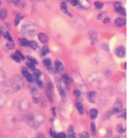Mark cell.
Wrapping results in <instances>:
<instances>
[{
  "mask_svg": "<svg viewBox=\"0 0 128 138\" xmlns=\"http://www.w3.org/2000/svg\"><path fill=\"white\" fill-rule=\"evenodd\" d=\"M24 82L18 76H14L9 81V84L5 87L6 93H10L19 91L23 87Z\"/></svg>",
  "mask_w": 128,
  "mask_h": 138,
  "instance_id": "1",
  "label": "cell"
},
{
  "mask_svg": "<svg viewBox=\"0 0 128 138\" xmlns=\"http://www.w3.org/2000/svg\"><path fill=\"white\" fill-rule=\"evenodd\" d=\"M37 31L36 27L35 24L31 23H26L23 26L21 31L24 35L28 37L35 36Z\"/></svg>",
  "mask_w": 128,
  "mask_h": 138,
  "instance_id": "2",
  "label": "cell"
},
{
  "mask_svg": "<svg viewBox=\"0 0 128 138\" xmlns=\"http://www.w3.org/2000/svg\"><path fill=\"white\" fill-rule=\"evenodd\" d=\"M46 94L48 98L50 101L52 102L54 100V90H53V86L52 84L51 83H49L47 87L46 88Z\"/></svg>",
  "mask_w": 128,
  "mask_h": 138,
  "instance_id": "3",
  "label": "cell"
},
{
  "mask_svg": "<svg viewBox=\"0 0 128 138\" xmlns=\"http://www.w3.org/2000/svg\"><path fill=\"white\" fill-rule=\"evenodd\" d=\"M114 8L115 11L118 14L122 16H125L126 15L125 8L121 5V3L119 2H116L114 3Z\"/></svg>",
  "mask_w": 128,
  "mask_h": 138,
  "instance_id": "4",
  "label": "cell"
},
{
  "mask_svg": "<svg viewBox=\"0 0 128 138\" xmlns=\"http://www.w3.org/2000/svg\"><path fill=\"white\" fill-rule=\"evenodd\" d=\"M114 53L119 58H123L126 54V50L123 46H119L115 49Z\"/></svg>",
  "mask_w": 128,
  "mask_h": 138,
  "instance_id": "5",
  "label": "cell"
},
{
  "mask_svg": "<svg viewBox=\"0 0 128 138\" xmlns=\"http://www.w3.org/2000/svg\"><path fill=\"white\" fill-rule=\"evenodd\" d=\"M122 104L121 102H117L114 104L112 109V114H117L121 112L122 109Z\"/></svg>",
  "mask_w": 128,
  "mask_h": 138,
  "instance_id": "6",
  "label": "cell"
},
{
  "mask_svg": "<svg viewBox=\"0 0 128 138\" xmlns=\"http://www.w3.org/2000/svg\"><path fill=\"white\" fill-rule=\"evenodd\" d=\"M114 23L117 27H121L125 25L126 23V20L125 19L122 18V17H118V18H117L115 20Z\"/></svg>",
  "mask_w": 128,
  "mask_h": 138,
  "instance_id": "7",
  "label": "cell"
},
{
  "mask_svg": "<svg viewBox=\"0 0 128 138\" xmlns=\"http://www.w3.org/2000/svg\"><path fill=\"white\" fill-rule=\"evenodd\" d=\"M38 39L43 44H46L48 42L49 38L48 36L44 33H40L38 34Z\"/></svg>",
  "mask_w": 128,
  "mask_h": 138,
  "instance_id": "8",
  "label": "cell"
},
{
  "mask_svg": "<svg viewBox=\"0 0 128 138\" xmlns=\"http://www.w3.org/2000/svg\"><path fill=\"white\" fill-rule=\"evenodd\" d=\"M60 8H61V10L64 13V14L67 15L68 16H72V14L68 10V8H67V5L66 4L65 2H63L61 3Z\"/></svg>",
  "mask_w": 128,
  "mask_h": 138,
  "instance_id": "9",
  "label": "cell"
},
{
  "mask_svg": "<svg viewBox=\"0 0 128 138\" xmlns=\"http://www.w3.org/2000/svg\"><path fill=\"white\" fill-rule=\"evenodd\" d=\"M97 96V93L95 92H91L88 93V98L89 101L91 103H94L95 102V99Z\"/></svg>",
  "mask_w": 128,
  "mask_h": 138,
  "instance_id": "10",
  "label": "cell"
},
{
  "mask_svg": "<svg viewBox=\"0 0 128 138\" xmlns=\"http://www.w3.org/2000/svg\"><path fill=\"white\" fill-rule=\"evenodd\" d=\"M55 70L57 72H61L63 69V65L61 61L57 60L55 61Z\"/></svg>",
  "mask_w": 128,
  "mask_h": 138,
  "instance_id": "11",
  "label": "cell"
},
{
  "mask_svg": "<svg viewBox=\"0 0 128 138\" xmlns=\"http://www.w3.org/2000/svg\"><path fill=\"white\" fill-rule=\"evenodd\" d=\"M75 106L77 109H78L79 113L81 115L84 114V107L82 104V103L80 101H77L75 103Z\"/></svg>",
  "mask_w": 128,
  "mask_h": 138,
  "instance_id": "12",
  "label": "cell"
},
{
  "mask_svg": "<svg viewBox=\"0 0 128 138\" xmlns=\"http://www.w3.org/2000/svg\"><path fill=\"white\" fill-rule=\"evenodd\" d=\"M98 115V110L95 108L91 109L90 111L89 115L90 118L92 120H94L96 118Z\"/></svg>",
  "mask_w": 128,
  "mask_h": 138,
  "instance_id": "13",
  "label": "cell"
},
{
  "mask_svg": "<svg viewBox=\"0 0 128 138\" xmlns=\"http://www.w3.org/2000/svg\"><path fill=\"white\" fill-rule=\"evenodd\" d=\"M80 6L84 8H89L90 7V4L87 0H79Z\"/></svg>",
  "mask_w": 128,
  "mask_h": 138,
  "instance_id": "14",
  "label": "cell"
},
{
  "mask_svg": "<svg viewBox=\"0 0 128 138\" xmlns=\"http://www.w3.org/2000/svg\"><path fill=\"white\" fill-rule=\"evenodd\" d=\"M19 42L20 45L22 47H26L29 46V41L25 38H20L19 40Z\"/></svg>",
  "mask_w": 128,
  "mask_h": 138,
  "instance_id": "15",
  "label": "cell"
},
{
  "mask_svg": "<svg viewBox=\"0 0 128 138\" xmlns=\"http://www.w3.org/2000/svg\"><path fill=\"white\" fill-rule=\"evenodd\" d=\"M6 79L5 73L2 68H0V85L2 84Z\"/></svg>",
  "mask_w": 128,
  "mask_h": 138,
  "instance_id": "16",
  "label": "cell"
},
{
  "mask_svg": "<svg viewBox=\"0 0 128 138\" xmlns=\"http://www.w3.org/2000/svg\"><path fill=\"white\" fill-rule=\"evenodd\" d=\"M7 11L5 9H0V19L2 20L6 19L7 16Z\"/></svg>",
  "mask_w": 128,
  "mask_h": 138,
  "instance_id": "17",
  "label": "cell"
},
{
  "mask_svg": "<svg viewBox=\"0 0 128 138\" xmlns=\"http://www.w3.org/2000/svg\"><path fill=\"white\" fill-rule=\"evenodd\" d=\"M49 53V48L47 46H44L41 50V54L42 56H45Z\"/></svg>",
  "mask_w": 128,
  "mask_h": 138,
  "instance_id": "18",
  "label": "cell"
},
{
  "mask_svg": "<svg viewBox=\"0 0 128 138\" xmlns=\"http://www.w3.org/2000/svg\"><path fill=\"white\" fill-rule=\"evenodd\" d=\"M23 16L21 14H18V15H17L16 16V18L15 19V20H14L15 25L16 26L18 25L21 22V21L23 19Z\"/></svg>",
  "mask_w": 128,
  "mask_h": 138,
  "instance_id": "19",
  "label": "cell"
},
{
  "mask_svg": "<svg viewBox=\"0 0 128 138\" xmlns=\"http://www.w3.org/2000/svg\"><path fill=\"white\" fill-rule=\"evenodd\" d=\"M43 63L44 66L47 68L48 69L50 68L51 67V60L49 59H45L43 60Z\"/></svg>",
  "mask_w": 128,
  "mask_h": 138,
  "instance_id": "20",
  "label": "cell"
},
{
  "mask_svg": "<svg viewBox=\"0 0 128 138\" xmlns=\"http://www.w3.org/2000/svg\"><path fill=\"white\" fill-rule=\"evenodd\" d=\"M29 46L33 50H36L37 49L38 47V43L35 41H32L29 42Z\"/></svg>",
  "mask_w": 128,
  "mask_h": 138,
  "instance_id": "21",
  "label": "cell"
},
{
  "mask_svg": "<svg viewBox=\"0 0 128 138\" xmlns=\"http://www.w3.org/2000/svg\"><path fill=\"white\" fill-rule=\"evenodd\" d=\"M62 79L63 80V81L64 82V83H65L66 85H69L70 83V77H68L67 75H63L62 76Z\"/></svg>",
  "mask_w": 128,
  "mask_h": 138,
  "instance_id": "22",
  "label": "cell"
},
{
  "mask_svg": "<svg viewBox=\"0 0 128 138\" xmlns=\"http://www.w3.org/2000/svg\"><path fill=\"white\" fill-rule=\"evenodd\" d=\"M94 5L95 7H96V9H101L104 7V4L99 2V1H96L94 3Z\"/></svg>",
  "mask_w": 128,
  "mask_h": 138,
  "instance_id": "23",
  "label": "cell"
},
{
  "mask_svg": "<svg viewBox=\"0 0 128 138\" xmlns=\"http://www.w3.org/2000/svg\"><path fill=\"white\" fill-rule=\"evenodd\" d=\"M60 95L62 97V99L63 101H66V98H67V96H66V93L65 90H64L63 88H60Z\"/></svg>",
  "mask_w": 128,
  "mask_h": 138,
  "instance_id": "24",
  "label": "cell"
},
{
  "mask_svg": "<svg viewBox=\"0 0 128 138\" xmlns=\"http://www.w3.org/2000/svg\"><path fill=\"white\" fill-rule=\"evenodd\" d=\"M22 74L25 77H26L28 76H29L30 74V73L29 72L28 70V69L25 67H23L22 68Z\"/></svg>",
  "mask_w": 128,
  "mask_h": 138,
  "instance_id": "25",
  "label": "cell"
},
{
  "mask_svg": "<svg viewBox=\"0 0 128 138\" xmlns=\"http://www.w3.org/2000/svg\"><path fill=\"white\" fill-rule=\"evenodd\" d=\"M27 59L29 60V61L30 62H31V63H33L34 64H38V62L37 60L35 59L34 58H33L32 57H31V56H29V55H28L27 57Z\"/></svg>",
  "mask_w": 128,
  "mask_h": 138,
  "instance_id": "26",
  "label": "cell"
},
{
  "mask_svg": "<svg viewBox=\"0 0 128 138\" xmlns=\"http://www.w3.org/2000/svg\"><path fill=\"white\" fill-rule=\"evenodd\" d=\"M6 103V100L5 98H4L3 96L0 95V108H2L4 107Z\"/></svg>",
  "mask_w": 128,
  "mask_h": 138,
  "instance_id": "27",
  "label": "cell"
},
{
  "mask_svg": "<svg viewBox=\"0 0 128 138\" xmlns=\"http://www.w3.org/2000/svg\"><path fill=\"white\" fill-rule=\"evenodd\" d=\"M116 129H117V131L121 133L124 132L125 131V129L123 128L122 125H121V124L118 125L116 127Z\"/></svg>",
  "mask_w": 128,
  "mask_h": 138,
  "instance_id": "28",
  "label": "cell"
},
{
  "mask_svg": "<svg viewBox=\"0 0 128 138\" xmlns=\"http://www.w3.org/2000/svg\"><path fill=\"white\" fill-rule=\"evenodd\" d=\"M36 83L37 85L38 86V87L40 88H42L43 87V82L41 80L36 77Z\"/></svg>",
  "mask_w": 128,
  "mask_h": 138,
  "instance_id": "29",
  "label": "cell"
},
{
  "mask_svg": "<svg viewBox=\"0 0 128 138\" xmlns=\"http://www.w3.org/2000/svg\"><path fill=\"white\" fill-rule=\"evenodd\" d=\"M33 73L35 77H37V78H38V77H40L42 75V72L40 70L37 69H35L33 70Z\"/></svg>",
  "mask_w": 128,
  "mask_h": 138,
  "instance_id": "30",
  "label": "cell"
},
{
  "mask_svg": "<svg viewBox=\"0 0 128 138\" xmlns=\"http://www.w3.org/2000/svg\"><path fill=\"white\" fill-rule=\"evenodd\" d=\"M11 58L16 62H17V63H20L21 62V59L19 58V56L17 54H12L11 55Z\"/></svg>",
  "mask_w": 128,
  "mask_h": 138,
  "instance_id": "31",
  "label": "cell"
},
{
  "mask_svg": "<svg viewBox=\"0 0 128 138\" xmlns=\"http://www.w3.org/2000/svg\"><path fill=\"white\" fill-rule=\"evenodd\" d=\"M4 36L5 37L6 39H7L8 41H9L10 42L12 41V37L11 36L10 34L8 32H6L4 33Z\"/></svg>",
  "mask_w": 128,
  "mask_h": 138,
  "instance_id": "32",
  "label": "cell"
},
{
  "mask_svg": "<svg viewBox=\"0 0 128 138\" xmlns=\"http://www.w3.org/2000/svg\"><path fill=\"white\" fill-rule=\"evenodd\" d=\"M27 65L28 67V68L30 69L34 70L36 69V66H35V64H34L32 63L31 62H28L27 63Z\"/></svg>",
  "mask_w": 128,
  "mask_h": 138,
  "instance_id": "33",
  "label": "cell"
},
{
  "mask_svg": "<svg viewBox=\"0 0 128 138\" xmlns=\"http://www.w3.org/2000/svg\"><path fill=\"white\" fill-rule=\"evenodd\" d=\"M91 128L93 135H95L96 133V126L94 122H91Z\"/></svg>",
  "mask_w": 128,
  "mask_h": 138,
  "instance_id": "34",
  "label": "cell"
},
{
  "mask_svg": "<svg viewBox=\"0 0 128 138\" xmlns=\"http://www.w3.org/2000/svg\"><path fill=\"white\" fill-rule=\"evenodd\" d=\"M80 137L81 138H90V136L89 133L86 131H84L81 133Z\"/></svg>",
  "mask_w": 128,
  "mask_h": 138,
  "instance_id": "35",
  "label": "cell"
},
{
  "mask_svg": "<svg viewBox=\"0 0 128 138\" xmlns=\"http://www.w3.org/2000/svg\"><path fill=\"white\" fill-rule=\"evenodd\" d=\"M26 78L27 80L30 83L33 82L34 80H35V79H34L33 77L31 74H30L29 76H28L26 77Z\"/></svg>",
  "mask_w": 128,
  "mask_h": 138,
  "instance_id": "36",
  "label": "cell"
},
{
  "mask_svg": "<svg viewBox=\"0 0 128 138\" xmlns=\"http://www.w3.org/2000/svg\"><path fill=\"white\" fill-rule=\"evenodd\" d=\"M16 54L18 55L19 58L21 59H22V60H24L25 59V57H24V55L22 54V53L19 50H17L16 51Z\"/></svg>",
  "mask_w": 128,
  "mask_h": 138,
  "instance_id": "37",
  "label": "cell"
},
{
  "mask_svg": "<svg viewBox=\"0 0 128 138\" xmlns=\"http://www.w3.org/2000/svg\"><path fill=\"white\" fill-rule=\"evenodd\" d=\"M73 94H74V95L77 97V98H79L81 96V93H80V92L79 91V90H75L73 92Z\"/></svg>",
  "mask_w": 128,
  "mask_h": 138,
  "instance_id": "38",
  "label": "cell"
},
{
  "mask_svg": "<svg viewBox=\"0 0 128 138\" xmlns=\"http://www.w3.org/2000/svg\"><path fill=\"white\" fill-rule=\"evenodd\" d=\"M6 46L9 49H13L14 47V44L13 43H8L6 45Z\"/></svg>",
  "mask_w": 128,
  "mask_h": 138,
  "instance_id": "39",
  "label": "cell"
},
{
  "mask_svg": "<svg viewBox=\"0 0 128 138\" xmlns=\"http://www.w3.org/2000/svg\"><path fill=\"white\" fill-rule=\"evenodd\" d=\"M70 1L71 3V5L73 6H75L78 5V0H70Z\"/></svg>",
  "mask_w": 128,
  "mask_h": 138,
  "instance_id": "40",
  "label": "cell"
},
{
  "mask_svg": "<svg viewBox=\"0 0 128 138\" xmlns=\"http://www.w3.org/2000/svg\"><path fill=\"white\" fill-rule=\"evenodd\" d=\"M57 135L58 138H66V135L65 133L64 132L59 133Z\"/></svg>",
  "mask_w": 128,
  "mask_h": 138,
  "instance_id": "41",
  "label": "cell"
},
{
  "mask_svg": "<svg viewBox=\"0 0 128 138\" xmlns=\"http://www.w3.org/2000/svg\"><path fill=\"white\" fill-rule=\"evenodd\" d=\"M68 137H69V138H75L76 137L75 133L74 132L69 133V135H68Z\"/></svg>",
  "mask_w": 128,
  "mask_h": 138,
  "instance_id": "42",
  "label": "cell"
},
{
  "mask_svg": "<svg viewBox=\"0 0 128 138\" xmlns=\"http://www.w3.org/2000/svg\"><path fill=\"white\" fill-rule=\"evenodd\" d=\"M13 2L14 4V5L18 6L20 5L21 3V0H13Z\"/></svg>",
  "mask_w": 128,
  "mask_h": 138,
  "instance_id": "43",
  "label": "cell"
},
{
  "mask_svg": "<svg viewBox=\"0 0 128 138\" xmlns=\"http://www.w3.org/2000/svg\"><path fill=\"white\" fill-rule=\"evenodd\" d=\"M110 21V19L109 18H105L103 20V23L104 24H108Z\"/></svg>",
  "mask_w": 128,
  "mask_h": 138,
  "instance_id": "44",
  "label": "cell"
},
{
  "mask_svg": "<svg viewBox=\"0 0 128 138\" xmlns=\"http://www.w3.org/2000/svg\"><path fill=\"white\" fill-rule=\"evenodd\" d=\"M73 130H74L73 126H72L71 125V126H70L69 127V128H68V132H69V133H71V132H74Z\"/></svg>",
  "mask_w": 128,
  "mask_h": 138,
  "instance_id": "45",
  "label": "cell"
},
{
  "mask_svg": "<svg viewBox=\"0 0 128 138\" xmlns=\"http://www.w3.org/2000/svg\"><path fill=\"white\" fill-rule=\"evenodd\" d=\"M36 138H45V137L43 134H42V133H40L37 135Z\"/></svg>",
  "mask_w": 128,
  "mask_h": 138,
  "instance_id": "46",
  "label": "cell"
},
{
  "mask_svg": "<svg viewBox=\"0 0 128 138\" xmlns=\"http://www.w3.org/2000/svg\"><path fill=\"white\" fill-rule=\"evenodd\" d=\"M55 134H56V133H55V132L52 130V129H51L50 130V136L52 137H53L55 136Z\"/></svg>",
  "mask_w": 128,
  "mask_h": 138,
  "instance_id": "47",
  "label": "cell"
},
{
  "mask_svg": "<svg viewBox=\"0 0 128 138\" xmlns=\"http://www.w3.org/2000/svg\"><path fill=\"white\" fill-rule=\"evenodd\" d=\"M104 16V14L103 13H100L99 15H97V19L99 20H100L101 19H102V17Z\"/></svg>",
  "mask_w": 128,
  "mask_h": 138,
  "instance_id": "48",
  "label": "cell"
},
{
  "mask_svg": "<svg viewBox=\"0 0 128 138\" xmlns=\"http://www.w3.org/2000/svg\"><path fill=\"white\" fill-rule=\"evenodd\" d=\"M3 34V27H0V37Z\"/></svg>",
  "mask_w": 128,
  "mask_h": 138,
  "instance_id": "49",
  "label": "cell"
},
{
  "mask_svg": "<svg viewBox=\"0 0 128 138\" xmlns=\"http://www.w3.org/2000/svg\"><path fill=\"white\" fill-rule=\"evenodd\" d=\"M33 100H34V102H35L36 103H37L38 102V99H37V98H34Z\"/></svg>",
  "mask_w": 128,
  "mask_h": 138,
  "instance_id": "50",
  "label": "cell"
},
{
  "mask_svg": "<svg viewBox=\"0 0 128 138\" xmlns=\"http://www.w3.org/2000/svg\"><path fill=\"white\" fill-rule=\"evenodd\" d=\"M53 138H58V135H57V134H55V136H54Z\"/></svg>",
  "mask_w": 128,
  "mask_h": 138,
  "instance_id": "51",
  "label": "cell"
},
{
  "mask_svg": "<svg viewBox=\"0 0 128 138\" xmlns=\"http://www.w3.org/2000/svg\"><path fill=\"white\" fill-rule=\"evenodd\" d=\"M52 111H53V114L54 115H55V108H53L52 109Z\"/></svg>",
  "mask_w": 128,
  "mask_h": 138,
  "instance_id": "52",
  "label": "cell"
},
{
  "mask_svg": "<svg viewBox=\"0 0 128 138\" xmlns=\"http://www.w3.org/2000/svg\"><path fill=\"white\" fill-rule=\"evenodd\" d=\"M70 0H64V1L65 2H68V1H69Z\"/></svg>",
  "mask_w": 128,
  "mask_h": 138,
  "instance_id": "53",
  "label": "cell"
},
{
  "mask_svg": "<svg viewBox=\"0 0 128 138\" xmlns=\"http://www.w3.org/2000/svg\"><path fill=\"white\" fill-rule=\"evenodd\" d=\"M1 0H0V5H1Z\"/></svg>",
  "mask_w": 128,
  "mask_h": 138,
  "instance_id": "54",
  "label": "cell"
},
{
  "mask_svg": "<svg viewBox=\"0 0 128 138\" xmlns=\"http://www.w3.org/2000/svg\"><path fill=\"white\" fill-rule=\"evenodd\" d=\"M7 1H11V0H7Z\"/></svg>",
  "mask_w": 128,
  "mask_h": 138,
  "instance_id": "55",
  "label": "cell"
}]
</instances>
